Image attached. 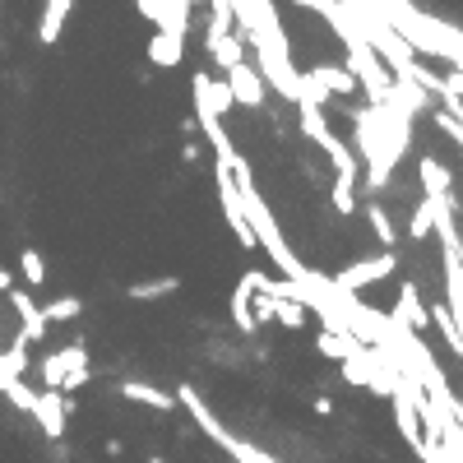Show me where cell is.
Here are the masks:
<instances>
[{"label": "cell", "mask_w": 463, "mask_h": 463, "mask_svg": "<svg viewBox=\"0 0 463 463\" xmlns=\"http://www.w3.org/2000/svg\"><path fill=\"white\" fill-rule=\"evenodd\" d=\"M380 14L394 24V33L417 52V56H431V61H445V65H463V28L436 19V14H421L412 0H375Z\"/></svg>", "instance_id": "cell-1"}, {"label": "cell", "mask_w": 463, "mask_h": 463, "mask_svg": "<svg viewBox=\"0 0 463 463\" xmlns=\"http://www.w3.org/2000/svg\"><path fill=\"white\" fill-rule=\"evenodd\" d=\"M227 167H232V176H237V190H241V204H246V218H250V232H255L260 250L283 269V279H288V283H301V279H306V264L292 255V246H288V237L279 232L274 213H269V204L260 200V190H255V181H250V163L237 153V158H232Z\"/></svg>", "instance_id": "cell-2"}, {"label": "cell", "mask_w": 463, "mask_h": 463, "mask_svg": "<svg viewBox=\"0 0 463 463\" xmlns=\"http://www.w3.org/2000/svg\"><path fill=\"white\" fill-rule=\"evenodd\" d=\"M176 403H185V408H190L195 427H200L213 445H222V454H227V458H237V463H279L274 454H264L260 445H250V440H241V436H232V431L222 427V421H218V412L200 399L195 384H181V390H176Z\"/></svg>", "instance_id": "cell-3"}, {"label": "cell", "mask_w": 463, "mask_h": 463, "mask_svg": "<svg viewBox=\"0 0 463 463\" xmlns=\"http://www.w3.org/2000/svg\"><path fill=\"white\" fill-rule=\"evenodd\" d=\"M297 116H301V135L306 139H316L320 148H325V158L334 163V176H353V181H362V163L347 153V144L329 130V121H325V107H316V102H297Z\"/></svg>", "instance_id": "cell-4"}, {"label": "cell", "mask_w": 463, "mask_h": 463, "mask_svg": "<svg viewBox=\"0 0 463 463\" xmlns=\"http://www.w3.org/2000/svg\"><path fill=\"white\" fill-rule=\"evenodd\" d=\"M347 70L357 74V89L366 93L371 107H384V102H390V93H394L390 65L380 61V52L366 43V37H353V43H347Z\"/></svg>", "instance_id": "cell-5"}, {"label": "cell", "mask_w": 463, "mask_h": 463, "mask_svg": "<svg viewBox=\"0 0 463 463\" xmlns=\"http://www.w3.org/2000/svg\"><path fill=\"white\" fill-rule=\"evenodd\" d=\"M37 371H43V390H61V394H80L84 384L93 380V366H89L84 343H65L61 353H52Z\"/></svg>", "instance_id": "cell-6"}, {"label": "cell", "mask_w": 463, "mask_h": 463, "mask_svg": "<svg viewBox=\"0 0 463 463\" xmlns=\"http://www.w3.org/2000/svg\"><path fill=\"white\" fill-rule=\"evenodd\" d=\"M213 181H218V204H222V218L232 227V237L241 241V250H260L255 232H250V218H246V204H241V190H237V176H232L227 163L213 167Z\"/></svg>", "instance_id": "cell-7"}, {"label": "cell", "mask_w": 463, "mask_h": 463, "mask_svg": "<svg viewBox=\"0 0 463 463\" xmlns=\"http://www.w3.org/2000/svg\"><path fill=\"white\" fill-rule=\"evenodd\" d=\"M394 269H399V255H394V250H380V255H371V260H353L347 269H338L334 283H338L343 292H362V288H371V283H380V279H390Z\"/></svg>", "instance_id": "cell-8"}, {"label": "cell", "mask_w": 463, "mask_h": 463, "mask_svg": "<svg viewBox=\"0 0 463 463\" xmlns=\"http://www.w3.org/2000/svg\"><path fill=\"white\" fill-rule=\"evenodd\" d=\"M222 80L232 89V102H241L246 111H264L269 107V84H264V74L255 70V61H241V65L222 70Z\"/></svg>", "instance_id": "cell-9"}, {"label": "cell", "mask_w": 463, "mask_h": 463, "mask_svg": "<svg viewBox=\"0 0 463 463\" xmlns=\"http://www.w3.org/2000/svg\"><path fill=\"white\" fill-rule=\"evenodd\" d=\"M70 412H74V399L61 394V390H43L37 394V408H33V421L43 427L47 440H65V427H70Z\"/></svg>", "instance_id": "cell-10"}, {"label": "cell", "mask_w": 463, "mask_h": 463, "mask_svg": "<svg viewBox=\"0 0 463 463\" xmlns=\"http://www.w3.org/2000/svg\"><path fill=\"white\" fill-rule=\"evenodd\" d=\"M241 43H246V37L237 33V24H232V19H209L204 47H209V56H213L218 70H232V65L246 61V56H241Z\"/></svg>", "instance_id": "cell-11"}, {"label": "cell", "mask_w": 463, "mask_h": 463, "mask_svg": "<svg viewBox=\"0 0 463 463\" xmlns=\"http://www.w3.org/2000/svg\"><path fill=\"white\" fill-rule=\"evenodd\" d=\"M5 297H10V306H14V316H19V338H14V343H24V347H33V343H43L52 325L43 320V306L33 301V292H28V288H10Z\"/></svg>", "instance_id": "cell-12"}, {"label": "cell", "mask_w": 463, "mask_h": 463, "mask_svg": "<svg viewBox=\"0 0 463 463\" xmlns=\"http://www.w3.org/2000/svg\"><path fill=\"white\" fill-rule=\"evenodd\" d=\"M190 89H195V111H209V116H222V111H232L237 102H232V89H227V80L222 74H195L190 80Z\"/></svg>", "instance_id": "cell-13"}, {"label": "cell", "mask_w": 463, "mask_h": 463, "mask_svg": "<svg viewBox=\"0 0 463 463\" xmlns=\"http://www.w3.org/2000/svg\"><path fill=\"white\" fill-rule=\"evenodd\" d=\"M403 329H412V334H421V329H427L431 325V306L427 301H421V292L412 288V283H403L399 288V301H394V311H390Z\"/></svg>", "instance_id": "cell-14"}, {"label": "cell", "mask_w": 463, "mask_h": 463, "mask_svg": "<svg viewBox=\"0 0 463 463\" xmlns=\"http://www.w3.org/2000/svg\"><path fill=\"white\" fill-rule=\"evenodd\" d=\"M232 325H237L246 338L264 329V325L255 320V269H250V274H241L237 292H232Z\"/></svg>", "instance_id": "cell-15"}, {"label": "cell", "mask_w": 463, "mask_h": 463, "mask_svg": "<svg viewBox=\"0 0 463 463\" xmlns=\"http://www.w3.org/2000/svg\"><path fill=\"white\" fill-rule=\"evenodd\" d=\"M121 399H130L135 408H148V412H176V394L158 390L148 380H121Z\"/></svg>", "instance_id": "cell-16"}, {"label": "cell", "mask_w": 463, "mask_h": 463, "mask_svg": "<svg viewBox=\"0 0 463 463\" xmlns=\"http://www.w3.org/2000/svg\"><path fill=\"white\" fill-rule=\"evenodd\" d=\"M181 56H185V37L167 33V28H153V37H148V65L153 70H172V65H181Z\"/></svg>", "instance_id": "cell-17"}, {"label": "cell", "mask_w": 463, "mask_h": 463, "mask_svg": "<svg viewBox=\"0 0 463 463\" xmlns=\"http://www.w3.org/2000/svg\"><path fill=\"white\" fill-rule=\"evenodd\" d=\"M70 10H74V0H47V5H43V19H37V43H43V47H56V37H61Z\"/></svg>", "instance_id": "cell-18"}, {"label": "cell", "mask_w": 463, "mask_h": 463, "mask_svg": "<svg viewBox=\"0 0 463 463\" xmlns=\"http://www.w3.org/2000/svg\"><path fill=\"white\" fill-rule=\"evenodd\" d=\"M417 172H421V185H427V200H445V195H454V176H449V167L440 163V158H421L417 163Z\"/></svg>", "instance_id": "cell-19"}, {"label": "cell", "mask_w": 463, "mask_h": 463, "mask_svg": "<svg viewBox=\"0 0 463 463\" xmlns=\"http://www.w3.org/2000/svg\"><path fill=\"white\" fill-rule=\"evenodd\" d=\"M311 74L329 89V98H353V93H357V74L347 70V65H316Z\"/></svg>", "instance_id": "cell-20"}, {"label": "cell", "mask_w": 463, "mask_h": 463, "mask_svg": "<svg viewBox=\"0 0 463 463\" xmlns=\"http://www.w3.org/2000/svg\"><path fill=\"white\" fill-rule=\"evenodd\" d=\"M316 347H320V353H325L329 362H347V357H353L362 343H357L353 334H338V329H320V334H316Z\"/></svg>", "instance_id": "cell-21"}, {"label": "cell", "mask_w": 463, "mask_h": 463, "mask_svg": "<svg viewBox=\"0 0 463 463\" xmlns=\"http://www.w3.org/2000/svg\"><path fill=\"white\" fill-rule=\"evenodd\" d=\"M176 288H181V279H176V274H163V279L130 283V288H126V297H130V301H158V297H172Z\"/></svg>", "instance_id": "cell-22"}, {"label": "cell", "mask_w": 463, "mask_h": 463, "mask_svg": "<svg viewBox=\"0 0 463 463\" xmlns=\"http://www.w3.org/2000/svg\"><path fill=\"white\" fill-rule=\"evenodd\" d=\"M269 292H274V288H269ZM274 320L283 325V329H306V320H311V311H306V306L301 301H292V297H274Z\"/></svg>", "instance_id": "cell-23"}, {"label": "cell", "mask_w": 463, "mask_h": 463, "mask_svg": "<svg viewBox=\"0 0 463 463\" xmlns=\"http://www.w3.org/2000/svg\"><path fill=\"white\" fill-rule=\"evenodd\" d=\"M24 371H28V347L24 343H10L5 353H0V384L24 380Z\"/></svg>", "instance_id": "cell-24"}, {"label": "cell", "mask_w": 463, "mask_h": 463, "mask_svg": "<svg viewBox=\"0 0 463 463\" xmlns=\"http://www.w3.org/2000/svg\"><path fill=\"white\" fill-rule=\"evenodd\" d=\"M329 200H334V213H357V181L353 176H334V190H329Z\"/></svg>", "instance_id": "cell-25"}, {"label": "cell", "mask_w": 463, "mask_h": 463, "mask_svg": "<svg viewBox=\"0 0 463 463\" xmlns=\"http://www.w3.org/2000/svg\"><path fill=\"white\" fill-rule=\"evenodd\" d=\"M80 311H84L80 297H56V301L43 306V320L47 325H65V320H80Z\"/></svg>", "instance_id": "cell-26"}, {"label": "cell", "mask_w": 463, "mask_h": 463, "mask_svg": "<svg viewBox=\"0 0 463 463\" xmlns=\"http://www.w3.org/2000/svg\"><path fill=\"white\" fill-rule=\"evenodd\" d=\"M0 394H5L19 412H28L33 417V408H37V394H43V390H33V384L28 380H10V384H0Z\"/></svg>", "instance_id": "cell-27"}, {"label": "cell", "mask_w": 463, "mask_h": 463, "mask_svg": "<svg viewBox=\"0 0 463 463\" xmlns=\"http://www.w3.org/2000/svg\"><path fill=\"white\" fill-rule=\"evenodd\" d=\"M431 232H436V204H431V200H421V204L412 209V222H408V237H412V241H427Z\"/></svg>", "instance_id": "cell-28"}, {"label": "cell", "mask_w": 463, "mask_h": 463, "mask_svg": "<svg viewBox=\"0 0 463 463\" xmlns=\"http://www.w3.org/2000/svg\"><path fill=\"white\" fill-rule=\"evenodd\" d=\"M19 274H24L28 288H43V283H47V260H43V250L28 246V250L19 255Z\"/></svg>", "instance_id": "cell-29"}, {"label": "cell", "mask_w": 463, "mask_h": 463, "mask_svg": "<svg viewBox=\"0 0 463 463\" xmlns=\"http://www.w3.org/2000/svg\"><path fill=\"white\" fill-rule=\"evenodd\" d=\"M366 218H371V232H375V241H380L384 250H394V241H399V227L390 222V213H384L380 204H371V209H366Z\"/></svg>", "instance_id": "cell-30"}, {"label": "cell", "mask_w": 463, "mask_h": 463, "mask_svg": "<svg viewBox=\"0 0 463 463\" xmlns=\"http://www.w3.org/2000/svg\"><path fill=\"white\" fill-rule=\"evenodd\" d=\"M135 10H139L153 28H163V24H167V0H135Z\"/></svg>", "instance_id": "cell-31"}, {"label": "cell", "mask_w": 463, "mask_h": 463, "mask_svg": "<svg viewBox=\"0 0 463 463\" xmlns=\"http://www.w3.org/2000/svg\"><path fill=\"white\" fill-rule=\"evenodd\" d=\"M334 408H338V403H334L329 394H320V399H316V417H334Z\"/></svg>", "instance_id": "cell-32"}, {"label": "cell", "mask_w": 463, "mask_h": 463, "mask_svg": "<svg viewBox=\"0 0 463 463\" xmlns=\"http://www.w3.org/2000/svg\"><path fill=\"white\" fill-rule=\"evenodd\" d=\"M181 158H185V163H200V144L185 139V144H181Z\"/></svg>", "instance_id": "cell-33"}, {"label": "cell", "mask_w": 463, "mask_h": 463, "mask_svg": "<svg viewBox=\"0 0 463 463\" xmlns=\"http://www.w3.org/2000/svg\"><path fill=\"white\" fill-rule=\"evenodd\" d=\"M10 288H14V279H10V269L0 264V292H10Z\"/></svg>", "instance_id": "cell-34"}, {"label": "cell", "mask_w": 463, "mask_h": 463, "mask_svg": "<svg viewBox=\"0 0 463 463\" xmlns=\"http://www.w3.org/2000/svg\"><path fill=\"white\" fill-rule=\"evenodd\" d=\"M148 463H167V458H163V454H153V458H148Z\"/></svg>", "instance_id": "cell-35"}]
</instances>
